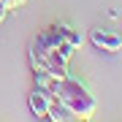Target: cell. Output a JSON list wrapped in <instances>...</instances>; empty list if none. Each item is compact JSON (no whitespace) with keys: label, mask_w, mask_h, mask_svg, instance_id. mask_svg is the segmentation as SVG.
Masks as SVG:
<instances>
[{"label":"cell","mask_w":122,"mask_h":122,"mask_svg":"<svg viewBox=\"0 0 122 122\" xmlns=\"http://www.w3.org/2000/svg\"><path fill=\"white\" fill-rule=\"evenodd\" d=\"M52 95L60 100L76 119H90V117H95V111H98V100L92 98L90 90L84 87L79 79H73L71 73L65 79H57L54 81Z\"/></svg>","instance_id":"obj_1"},{"label":"cell","mask_w":122,"mask_h":122,"mask_svg":"<svg viewBox=\"0 0 122 122\" xmlns=\"http://www.w3.org/2000/svg\"><path fill=\"white\" fill-rule=\"evenodd\" d=\"M30 65L33 71H44V73L54 76V79H65L68 76V60H62L60 54L54 52H38V49H30Z\"/></svg>","instance_id":"obj_2"},{"label":"cell","mask_w":122,"mask_h":122,"mask_svg":"<svg viewBox=\"0 0 122 122\" xmlns=\"http://www.w3.org/2000/svg\"><path fill=\"white\" fill-rule=\"evenodd\" d=\"M90 41L95 49H103V52H111V54L122 52V35L114 33V30H106V27H92Z\"/></svg>","instance_id":"obj_3"},{"label":"cell","mask_w":122,"mask_h":122,"mask_svg":"<svg viewBox=\"0 0 122 122\" xmlns=\"http://www.w3.org/2000/svg\"><path fill=\"white\" fill-rule=\"evenodd\" d=\"M62 33H60V25H49L44 30H38V35L33 38L30 49H38V52H54L57 46H62Z\"/></svg>","instance_id":"obj_4"},{"label":"cell","mask_w":122,"mask_h":122,"mask_svg":"<svg viewBox=\"0 0 122 122\" xmlns=\"http://www.w3.org/2000/svg\"><path fill=\"white\" fill-rule=\"evenodd\" d=\"M52 100H54V95H52L49 90L33 87L30 98H27V103H30V111H33V117H38V119H46V117H49V109H52Z\"/></svg>","instance_id":"obj_5"},{"label":"cell","mask_w":122,"mask_h":122,"mask_svg":"<svg viewBox=\"0 0 122 122\" xmlns=\"http://www.w3.org/2000/svg\"><path fill=\"white\" fill-rule=\"evenodd\" d=\"M46 119H52V122H68V119H76V117H73V114H71V111L65 109V106H62L60 100L54 98V100H52V109H49V117H46Z\"/></svg>","instance_id":"obj_6"},{"label":"cell","mask_w":122,"mask_h":122,"mask_svg":"<svg viewBox=\"0 0 122 122\" xmlns=\"http://www.w3.org/2000/svg\"><path fill=\"white\" fill-rule=\"evenodd\" d=\"M60 33H62V41H65L68 46H73V49H79V46H81V33H79V30H73L71 25H60Z\"/></svg>","instance_id":"obj_7"},{"label":"cell","mask_w":122,"mask_h":122,"mask_svg":"<svg viewBox=\"0 0 122 122\" xmlns=\"http://www.w3.org/2000/svg\"><path fill=\"white\" fill-rule=\"evenodd\" d=\"M33 81H35V87H41V90H49V92H52V87H54V81H57V79H54V76H49V73H44V71H33Z\"/></svg>","instance_id":"obj_8"},{"label":"cell","mask_w":122,"mask_h":122,"mask_svg":"<svg viewBox=\"0 0 122 122\" xmlns=\"http://www.w3.org/2000/svg\"><path fill=\"white\" fill-rule=\"evenodd\" d=\"M5 14H8V8H5L3 3H0V22H3V19H5Z\"/></svg>","instance_id":"obj_9"},{"label":"cell","mask_w":122,"mask_h":122,"mask_svg":"<svg viewBox=\"0 0 122 122\" xmlns=\"http://www.w3.org/2000/svg\"><path fill=\"white\" fill-rule=\"evenodd\" d=\"M22 3H25V0H22Z\"/></svg>","instance_id":"obj_10"}]
</instances>
